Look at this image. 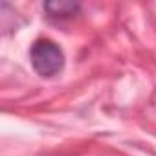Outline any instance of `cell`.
<instances>
[{"label": "cell", "mask_w": 156, "mask_h": 156, "mask_svg": "<svg viewBox=\"0 0 156 156\" xmlns=\"http://www.w3.org/2000/svg\"><path fill=\"white\" fill-rule=\"evenodd\" d=\"M30 59H31L33 70L42 77H53L64 66L62 50L53 41H48V39H41L31 46Z\"/></svg>", "instance_id": "1"}, {"label": "cell", "mask_w": 156, "mask_h": 156, "mask_svg": "<svg viewBox=\"0 0 156 156\" xmlns=\"http://www.w3.org/2000/svg\"><path fill=\"white\" fill-rule=\"evenodd\" d=\"M44 9L48 11L50 17L66 19V17H73L79 11V4H75V2H46Z\"/></svg>", "instance_id": "2"}]
</instances>
